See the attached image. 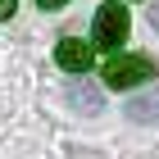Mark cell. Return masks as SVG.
I'll list each match as a JSON object with an SVG mask.
<instances>
[{
    "label": "cell",
    "instance_id": "3957f363",
    "mask_svg": "<svg viewBox=\"0 0 159 159\" xmlns=\"http://www.w3.org/2000/svg\"><path fill=\"white\" fill-rule=\"evenodd\" d=\"M55 64H59L64 73H77V77H86V68L96 64V50L86 46L82 37H64L59 46H55Z\"/></svg>",
    "mask_w": 159,
    "mask_h": 159
},
{
    "label": "cell",
    "instance_id": "7a4b0ae2",
    "mask_svg": "<svg viewBox=\"0 0 159 159\" xmlns=\"http://www.w3.org/2000/svg\"><path fill=\"white\" fill-rule=\"evenodd\" d=\"M100 77H105V86H118V91H127V86H146L159 77V64L150 59V55H114L105 68H100Z\"/></svg>",
    "mask_w": 159,
    "mask_h": 159
},
{
    "label": "cell",
    "instance_id": "277c9868",
    "mask_svg": "<svg viewBox=\"0 0 159 159\" xmlns=\"http://www.w3.org/2000/svg\"><path fill=\"white\" fill-rule=\"evenodd\" d=\"M127 118H132V123H159V91H155V86L127 100Z\"/></svg>",
    "mask_w": 159,
    "mask_h": 159
},
{
    "label": "cell",
    "instance_id": "52a82bcc",
    "mask_svg": "<svg viewBox=\"0 0 159 159\" xmlns=\"http://www.w3.org/2000/svg\"><path fill=\"white\" fill-rule=\"evenodd\" d=\"M41 9H64V5H68V0H37Z\"/></svg>",
    "mask_w": 159,
    "mask_h": 159
},
{
    "label": "cell",
    "instance_id": "ba28073f",
    "mask_svg": "<svg viewBox=\"0 0 159 159\" xmlns=\"http://www.w3.org/2000/svg\"><path fill=\"white\" fill-rule=\"evenodd\" d=\"M150 27H155V32H159V0H155V5H150Z\"/></svg>",
    "mask_w": 159,
    "mask_h": 159
},
{
    "label": "cell",
    "instance_id": "6da1fadb",
    "mask_svg": "<svg viewBox=\"0 0 159 159\" xmlns=\"http://www.w3.org/2000/svg\"><path fill=\"white\" fill-rule=\"evenodd\" d=\"M127 37H132V14H127V5H118V0H105V5L96 9V23H91V41H86V46L118 50V55H123Z\"/></svg>",
    "mask_w": 159,
    "mask_h": 159
},
{
    "label": "cell",
    "instance_id": "8992f818",
    "mask_svg": "<svg viewBox=\"0 0 159 159\" xmlns=\"http://www.w3.org/2000/svg\"><path fill=\"white\" fill-rule=\"evenodd\" d=\"M14 9H18V0H0V23H5V18H14Z\"/></svg>",
    "mask_w": 159,
    "mask_h": 159
},
{
    "label": "cell",
    "instance_id": "5b68a950",
    "mask_svg": "<svg viewBox=\"0 0 159 159\" xmlns=\"http://www.w3.org/2000/svg\"><path fill=\"white\" fill-rule=\"evenodd\" d=\"M68 100H73V109H82L86 118H96V114L105 109V96H100L96 86H86V82H77L73 91H68Z\"/></svg>",
    "mask_w": 159,
    "mask_h": 159
}]
</instances>
